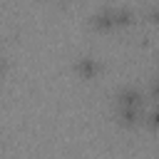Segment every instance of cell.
<instances>
[{"instance_id":"1","label":"cell","mask_w":159,"mask_h":159,"mask_svg":"<svg viewBox=\"0 0 159 159\" xmlns=\"http://www.w3.org/2000/svg\"><path fill=\"white\" fill-rule=\"evenodd\" d=\"M114 104H117V114H119V119H122L124 124H134V122L142 117V94H139L137 87H124V89H119Z\"/></svg>"},{"instance_id":"2","label":"cell","mask_w":159,"mask_h":159,"mask_svg":"<svg viewBox=\"0 0 159 159\" xmlns=\"http://www.w3.org/2000/svg\"><path fill=\"white\" fill-rule=\"evenodd\" d=\"M132 10L129 7H102L99 12L92 15V25L99 30H109V27H119L132 22Z\"/></svg>"},{"instance_id":"3","label":"cell","mask_w":159,"mask_h":159,"mask_svg":"<svg viewBox=\"0 0 159 159\" xmlns=\"http://www.w3.org/2000/svg\"><path fill=\"white\" fill-rule=\"evenodd\" d=\"M75 70L80 72V77H84V80H92V77L99 72V62H97L94 57H80V60L75 62Z\"/></svg>"},{"instance_id":"4","label":"cell","mask_w":159,"mask_h":159,"mask_svg":"<svg viewBox=\"0 0 159 159\" xmlns=\"http://www.w3.org/2000/svg\"><path fill=\"white\" fill-rule=\"evenodd\" d=\"M147 122H149V127H154V129H159V104L149 109V114H147Z\"/></svg>"},{"instance_id":"5","label":"cell","mask_w":159,"mask_h":159,"mask_svg":"<svg viewBox=\"0 0 159 159\" xmlns=\"http://www.w3.org/2000/svg\"><path fill=\"white\" fill-rule=\"evenodd\" d=\"M152 94H154V97L159 99V75H157V77L152 80Z\"/></svg>"},{"instance_id":"6","label":"cell","mask_w":159,"mask_h":159,"mask_svg":"<svg viewBox=\"0 0 159 159\" xmlns=\"http://www.w3.org/2000/svg\"><path fill=\"white\" fill-rule=\"evenodd\" d=\"M149 20H154V22L159 20V7H152V10H149Z\"/></svg>"},{"instance_id":"7","label":"cell","mask_w":159,"mask_h":159,"mask_svg":"<svg viewBox=\"0 0 159 159\" xmlns=\"http://www.w3.org/2000/svg\"><path fill=\"white\" fill-rule=\"evenodd\" d=\"M0 72H2V60H0Z\"/></svg>"}]
</instances>
